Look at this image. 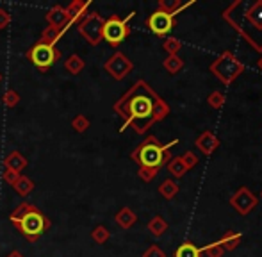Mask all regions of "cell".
I'll use <instances>...</instances> for the list:
<instances>
[{"instance_id":"7","label":"cell","mask_w":262,"mask_h":257,"mask_svg":"<svg viewBox=\"0 0 262 257\" xmlns=\"http://www.w3.org/2000/svg\"><path fill=\"white\" fill-rule=\"evenodd\" d=\"M177 257H200V252L193 245H184L177 250Z\"/></svg>"},{"instance_id":"2","label":"cell","mask_w":262,"mask_h":257,"mask_svg":"<svg viewBox=\"0 0 262 257\" xmlns=\"http://www.w3.org/2000/svg\"><path fill=\"white\" fill-rule=\"evenodd\" d=\"M20 227L25 234H29V236H36V234H39L43 229H45V222H43V218H41L39 212L32 211V212H27V215L20 220Z\"/></svg>"},{"instance_id":"1","label":"cell","mask_w":262,"mask_h":257,"mask_svg":"<svg viewBox=\"0 0 262 257\" xmlns=\"http://www.w3.org/2000/svg\"><path fill=\"white\" fill-rule=\"evenodd\" d=\"M31 59L34 61V65L39 66V68H49L55 59V52L50 45H47V43H39V45H36L34 49H32Z\"/></svg>"},{"instance_id":"6","label":"cell","mask_w":262,"mask_h":257,"mask_svg":"<svg viewBox=\"0 0 262 257\" xmlns=\"http://www.w3.org/2000/svg\"><path fill=\"white\" fill-rule=\"evenodd\" d=\"M150 102L146 100V98H136L134 102H132V113H134L136 116H148L150 115Z\"/></svg>"},{"instance_id":"4","label":"cell","mask_w":262,"mask_h":257,"mask_svg":"<svg viewBox=\"0 0 262 257\" xmlns=\"http://www.w3.org/2000/svg\"><path fill=\"white\" fill-rule=\"evenodd\" d=\"M173 20L168 13H156L150 18V29H152L156 34H166V32L171 31Z\"/></svg>"},{"instance_id":"3","label":"cell","mask_w":262,"mask_h":257,"mask_svg":"<svg viewBox=\"0 0 262 257\" xmlns=\"http://www.w3.org/2000/svg\"><path fill=\"white\" fill-rule=\"evenodd\" d=\"M125 34H127V29H125V25L121 24L120 20H109L105 24V27H104V38L109 43H113V45L120 43L121 39L125 38Z\"/></svg>"},{"instance_id":"5","label":"cell","mask_w":262,"mask_h":257,"mask_svg":"<svg viewBox=\"0 0 262 257\" xmlns=\"http://www.w3.org/2000/svg\"><path fill=\"white\" fill-rule=\"evenodd\" d=\"M162 159V152L161 148H157L156 145H146L141 150V163L145 166H157Z\"/></svg>"}]
</instances>
